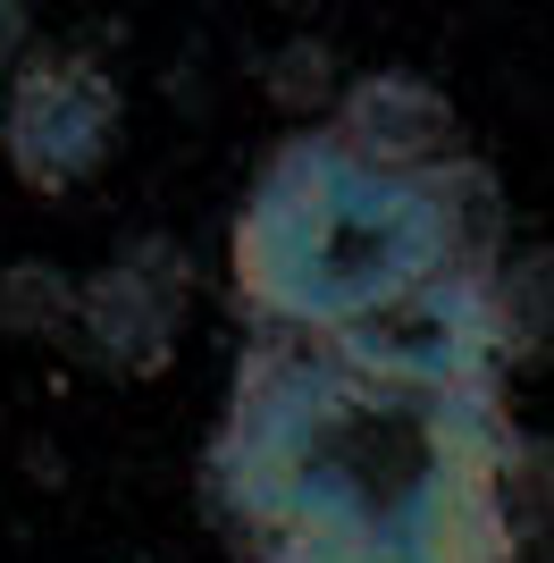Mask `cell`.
<instances>
[{
  "instance_id": "obj_5",
  "label": "cell",
  "mask_w": 554,
  "mask_h": 563,
  "mask_svg": "<svg viewBox=\"0 0 554 563\" xmlns=\"http://www.w3.org/2000/svg\"><path fill=\"white\" fill-rule=\"evenodd\" d=\"M193 311V269H185L177 235H126L101 269L85 278L76 303V353L110 378H152L168 371V353Z\"/></svg>"
},
{
  "instance_id": "obj_11",
  "label": "cell",
  "mask_w": 554,
  "mask_h": 563,
  "mask_svg": "<svg viewBox=\"0 0 554 563\" xmlns=\"http://www.w3.org/2000/svg\"><path fill=\"white\" fill-rule=\"evenodd\" d=\"M505 530H512L521 555L554 539V438H546V429H512V454H505Z\"/></svg>"
},
{
  "instance_id": "obj_7",
  "label": "cell",
  "mask_w": 554,
  "mask_h": 563,
  "mask_svg": "<svg viewBox=\"0 0 554 563\" xmlns=\"http://www.w3.org/2000/svg\"><path fill=\"white\" fill-rule=\"evenodd\" d=\"M487 295H496V336H505V371H530L554 353V244H505L487 261Z\"/></svg>"
},
{
  "instance_id": "obj_6",
  "label": "cell",
  "mask_w": 554,
  "mask_h": 563,
  "mask_svg": "<svg viewBox=\"0 0 554 563\" xmlns=\"http://www.w3.org/2000/svg\"><path fill=\"white\" fill-rule=\"evenodd\" d=\"M328 135L345 143L353 161L387 168V177H437L454 168L470 143H462V110L437 76L420 68H362L328 118Z\"/></svg>"
},
{
  "instance_id": "obj_2",
  "label": "cell",
  "mask_w": 554,
  "mask_h": 563,
  "mask_svg": "<svg viewBox=\"0 0 554 563\" xmlns=\"http://www.w3.org/2000/svg\"><path fill=\"white\" fill-rule=\"evenodd\" d=\"M445 269L462 253L437 186L353 161L328 126L277 143L228 228V286L269 336H353Z\"/></svg>"
},
{
  "instance_id": "obj_10",
  "label": "cell",
  "mask_w": 554,
  "mask_h": 563,
  "mask_svg": "<svg viewBox=\"0 0 554 563\" xmlns=\"http://www.w3.org/2000/svg\"><path fill=\"white\" fill-rule=\"evenodd\" d=\"M429 186H437V202H445V228H454L462 269H487V261L505 253V186H496V168H487L479 152H462V161L437 168Z\"/></svg>"
},
{
  "instance_id": "obj_9",
  "label": "cell",
  "mask_w": 554,
  "mask_h": 563,
  "mask_svg": "<svg viewBox=\"0 0 554 563\" xmlns=\"http://www.w3.org/2000/svg\"><path fill=\"white\" fill-rule=\"evenodd\" d=\"M76 303L85 278H68L59 261H9L0 269V329L25 345H76Z\"/></svg>"
},
{
  "instance_id": "obj_1",
  "label": "cell",
  "mask_w": 554,
  "mask_h": 563,
  "mask_svg": "<svg viewBox=\"0 0 554 563\" xmlns=\"http://www.w3.org/2000/svg\"><path fill=\"white\" fill-rule=\"evenodd\" d=\"M505 454V387H420L336 336L261 329L228 371L202 488L253 563H521Z\"/></svg>"
},
{
  "instance_id": "obj_3",
  "label": "cell",
  "mask_w": 554,
  "mask_h": 563,
  "mask_svg": "<svg viewBox=\"0 0 554 563\" xmlns=\"http://www.w3.org/2000/svg\"><path fill=\"white\" fill-rule=\"evenodd\" d=\"M126 135V93L85 51H25L0 85V161L34 194H76L110 168Z\"/></svg>"
},
{
  "instance_id": "obj_12",
  "label": "cell",
  "mask_w": 554,
  "mask_h": 563,
  "mask_svg": "<svg viewBox=\"0 0 554 563\" xmlns=\"http://www.w3.org/2000/svg\"><path fill=\"white\" fill-rule=\"evenodd\" d=\"M9 34H18V25H9V18H0V43H9Z\"/></svg>"
},
{
  "instance_id": "obj_4",
  "label": "cell",
  "mask_w": 554,
  "mask_h": 563,
  "mask_svg": "<svg viewBox=\"0 0 554 563\" xmlns=\"http://www.w3.org/2000/svg\"><path fill=\"white\" fill-rule=\"evenodd\" d=\"M353 362L387 378H420V387H505V336H496V295L487 269H445L437 286L403 295L378 311L369 329L336 336Z\"/></svg>"
},
{
  "instance_id": "obj_8",
  "label": "cell",
  "mask_w": 554,
  "mask_h": 563,
  "mask_svg": "<svg viewBox=\"0 0 554 563\" xmlns=\"http://www.w3.org/2000/svg\"><path fill=\"white\" fill-rule=\"evenodd\" d=\"M345 51L328 43V34H286V43L261 59V93H269V110L286 118V126H320V118H336V101H345Z\"/></svg>"
}]
</instances>
